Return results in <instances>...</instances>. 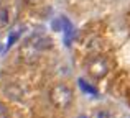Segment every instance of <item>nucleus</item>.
Segmentation results:
<instances>
[{
  "instance_id": "obj_1",
  "label": "nucleus",
  "mask_w": 130,
  "mask_h": 118,
  "mask_svg": "<svg viewBox=\"0 0 130 118\" xmlns=\"http://www.w3.org/2000/svg\"><path fill=\"white\" fill-rule=\"evenodd\" d=\"M50 100L58 108H66V107H69L71 100H73V92L68 85H63V84L54 85L50 92Z\"/></svg>"
},
{
  "instance_id": "obj_2",
  "label": "nucleus",
  "mask_w": 130,
  "mask_h": 118,
  "mask_svg": "<svg viewBox=\"0 0 130 118\" xmlns=\"http://www.w3.org/2000/svg\"><path fill=\"white\" fill-rule=\"evenodd\" d=\"M87 72L91 77L94 79H102L105 77V74L109 72V64L104 58H94L92 61H89L87 64Z\"/></svg>"
},
{
  "instance_id": "obj_3",
  "label": "nucleus",
  "mask_w": 130,
  "mask_h": 118,
  "mask_svg": "<svg viewBox=\"0 0 130 118\" xmlns=\"http://www.w3.org/2000/svg\"><path fill=\"white\" fill-rule=\"evenodd\" d=\"M40 53L41 51H40V49L31 43V39H30V41H26L25 46L22 48V58L25 61H28V62H31V61H35L36 58H38Z\"/></svg>"
},
{
  "instance_id": "obj_4",
  "label": "nucleus",
  "mask_w": 130,
  "mask_h": 118,
  "mask_svg": "<svg viewBox=\"0 0 130 118\" xmlns=\"http://www.w3.org/2000/svg\"><path fill=\"white\" fill-rule=\"evenodd\" d=\"M31 43L40 49V51H44V49L51 48L53 43H51L50 38H44V36H36V38H31Z\"/></svg>"
},
{
  "instance_id": "obj_5",
  "label": "nucleus",
  "mask_w": 130,
  "mask_h": 118,
  "mask_svg": "<svg viewBox=\"0 0 130 118\" xmlns=\"http://www.w3.org/2000/svg\"><path fill=\"white\" fill-rule=\"evenodd\" d=\"M7 25H8V12L7 8L0 7V30H3Z\"/></svg>"
},
{
  "instance_id": "obj_6",
  "label": "nucleus",
  "mask_w": 130,
  "mask_h": 118,
  "mask_svg": "<svg viewBox=\"0 0 130 118\" xmlns=\"http://www.w3.org/2000/svg\"><path fill=\"white\" fill-rule=\"evenodd\" d=\"M79 85L86 90V93H94V89H92L91 85H86V82H84V80H79Z\"/></svg>"
},
{
  "instance_id": "obj_7",
  "label": "nucleus",
  "mask_w": 130,
  "mask_h": 118,
  "mask_svg": "<svg viewBox=\"0 0 130 118\" xmlns=\"http://www.w3.org/2000/svg\"><path fill=\"white\" fill-rule=\"evenodd\" d=\"M0 118H8V113H7L5 107H2V105H0Z\"/></svg>"
},
{
  "instance_id": "obj_8",
  "label": "nucleus",
  "mask_w": 130,
  "mask_h": 118,
  "mask_svg": "<svg viewBox=\"0 0 130 118\" xmlns=\"http://www.w3.org/2000/svg\"><path fill=\"white\" fill-rule=\"evenodd\" d=\"M28 5H40V3H43V0H25Z\"/></svg>"
},
{
  "instance_id": "obj_9",
  "label": "nucleus",
  "mask_w": 130,
  "mask_h": 118,
  "mask_svg": "<svg viewBox=\"0 0 130 118\" xmlns=\"http://www.w3.org/2000/svg\"><path fill=\"white\" fill-rule=\"evenodd\" d=\"M99 118H109L107 113H99Z\"/></svg>"
},
{
  "instance_id": "obj_10",
  "label": "nucleus",
  "mask_w": 130,
  "mask_h": 118,
  "mask_svg": "<svg viewBox=\"0 0 130 118\" xmlns=\"http://www.w3.org/2000/svg\"><path fill=\"white\" fill-rule=\"evenodd\" d=\"M77 118H89V116H87V115H79Z\"/></svg>"
},
{
  "instance_id": "obj_11",
  "label": "nucleus",
  "mask_w": 130,
  "mask_h": 118,
  "mask_svg": "<svg viewBox=\"0 0 130 118\" xmlns=\"http://www.w3.org/2000/svg\"><path fill=\"white\" fill-rule=\"evenodd\" d=\"M125 118H130V116H125Z\"/></svg>"
}]
</instances>
